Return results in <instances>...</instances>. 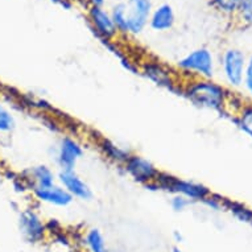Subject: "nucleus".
Returning a JSON list of instances; mask_svg holds the SVG:
<instances>
[{"instance_id": "nucleus-1", "label": "nucleus", "mask_w": 252, "mask_h": 252, "mask_svg": "<svg viewBox=\"0 0 252 252\" xmlns=\"http://www.w3.org/2000/svg\"><path fill=\"white\" fill-rule=\"evenodd\" d=\"M186 96L193 103L207 108H220L226 103V91L223 87L207 79L191 82L186 89Z\"/></svg>"}, {"instance_id": "nucleus-2", "label": "nucleus", "mask_w": 252, "mask_h": 252, "mask_svg": "<svg viewBox=\"0 0 252 252\" xmlns=\"http://www.w3.org/2000/svg\"><path fill=\"white\" fill-rule=\"evenodd\" d=\"M156 184L165 188L166 190L174 191V193L184 195L188 199H193V201H203L209 195H211L210 190L207 189L206 186L199 185V184H195V182L184 181V180L170 177V176L160 174Z\"/></svg>"}, {"instance_id": "nucleus-3", "label": "nucleus", "mask_w": 252, "mask_h": 252, "mask_svg": "<svg viewBox=\"0 0 252 252\" xmlns=\"http://www.w3.org/2000/svg\"><path fill=\"white\" fill-rule=\"evenodd\" d=\"M182 70L190 71L193 74L201 75L203 78H211L214 75V61L207 49H197L189 53L178 62Z\"/></svg>"}, {"instance_id": "nucleus-4", "label": "nucleus", "mask_w": 252, "mask_h": 252, "mask_svg": "<svg viewBox=\"0 0 252 252\" xmlns=\"http://www.w3.org/2000/svg\"><path fill=\"white\" fill-rule=\"evenodd\" d=\"M19 227H20L21 235L29 243H38L42 242L46 235V224L42 222V219L38 217L37 213H34L31 209H27L20 214L19 218Z\"/></svg>"}, {"instance_id": "nucleus-5", "label": "nucleus", "mask_w": 252, "mask_h": 252, "mask_svg": "<svg viewBox=\"0 0 252 252\" xmlns=\"http://www.w3.org/2000/svg\"><path fill=\"white\" fill-rule=\"evenodd\" d=\"M246 58L238 49H228L223 56L224 77L231 86H240L244 79Z\"/></svg>"}, {"instance_id": "nucleus-6", "label": "nucleus", "mask_w": 252, "mask_h": 252, "mask_svg": "<svg viewBox=\"0 0 252 252\" xmlns=\"http://www.w3.org/2000/svg\"><path fill=\"white\" fill-rule=\"evenodd\" d=\"M151 13L149 0H129V7L126 5V19L127 29L132 33H140L147 24Z\"/></svg>"}, {"instance_id": "nucleus-7", "label": "nucleus", "mask_w": 252, "mask_h": 252, "mask_svg": "<svg viewBox=\"0 0 252 252\" xmlns=\"http://www.w3.org/2000/svg\"><path fill=\"white\" fill-rule=\"evenodd\" d=\"M126 166L129 173L140 182H156L160 177V172L155 168L152 162L145 160L144 157L131 156L126 161Z\"/></svg>"}, {"instance_id": "nucleus-8", "label": "nucleus", "mask_w": 252, "mask_h": 252, "mask_svg": "<svg viewBox=\"0 0 252 252\" xmlns=\"http://www.w3.org/2000/svg\"><path fill=\"white\" fill-rule=\"evenodd\" d=\"M82 147L70 137L62 139L58 148L57 161L61 170H74L77 161L82 157Z\"/></svg>"}, {"instance_id": "nucleus-9", "label": "nucleus", "mask_w": 252, "mask_h": 252, "mask_svg": "<svg viewBox=\"0 0 252 252\" xmlns=\"http://www.w3.org/2000/svg\"><path fill=\"white\" fill-rule=\"evenodd\" d=\"M58 178H60L62 188L66 189L73 195V198L77 197L81 199H89L91 197V190L89 185L75 173L74 170H61L58 174Z\"/></svg>"}, {"instance_id": "nucleus-10", "label": "nucleus", "mask_w": 252, "mask_h": 252, "mask_svg": "<svg viewBox=\"0 0 252 252\" xmlns=\"http://www.w3.org/2000/svg\"><path fill=\"white\" fill-rule=\"evenodd\" d=\"M33 191L34 195L40 201L54 205V206H67L73 202V195L66 189L56 184L48 188H42V189H34Z\"/></svg>"}, {"instance_id": "nucleus-11", "label": "nucleus", "mask_w": 252, "mask_h": 252, "mask_svg": "<svg viewBox=\"0 0 252 252\" xmlns=\"http://www.w3.org/2000/svg\"><path fill=\"white\" fill-rule=\"evenodd\" d=\"M90 17L93 24L103 37H111L116 32V27L114 24L112 17L107 12H104L100 7L94 5L90 11Z\"/></svg>"}, {"instance_id": "nucleus-12", "label": "nucleus", "mask_w": 252, "mask_h": 252, "mask_svg": "<svg viewBox=\"0 0 252 252\" xmlns=\"http://www.w3.org/2000/svg\"><path fill=\"white\" fill-rule=\"evenodd\" d=\"M28 180L34 189H42L54 185V173L45 165L34 166L28 170Z\"/></svg>"}, {"instance_id": "nucleus-13", "label": "nucleus", "mask_w": 252, "mask_h": 252, "mask_svg": "<svg viewBox=\"0 0 252 252\" xmlns=\"http://www.w3.org/2000/svg\"><path fill=\"white\" fill-rule=\"evenodd\" d=\"M174 23L173 9L169 4H162L155 11L151 19V25L156 31H166L172 28Z\"/></svg>"}, {"instance_id": "nucleus-14", "label": "nucleus", "mask_w": 252, "mask_h": 252, "mask_svg": "<svg viewBox=\"0 0 252 252\" xmlns=\"http://www.w3.org/2000/svg\"><path fill=\"white\" fill-rule=\"evenodd\" d=\"M144 71L145 75L149 77V78L155 81L157 85H164V86L169 87L173 81H172V77H170V73L164 69L161 65H158V63H147L144 66Z\"/></svg>"}, {"instance_id": "nucleus-15", "label": "nucleus", "mask_w": 252, "mask_h": 252, "mask_svg": "<svg viewBox=\"0 0 252 252\" xmlns=\"http://www.w3.org/2000/svg\"><path fill=\"white\" fill-rule=\"evenodd\" d=\"M85 240H86V244L90 252H107L106 242H104L103 235L100 234L99 230H96V228L89 230Z\"/></svg>"}, {"instance_id": "nucleus-16", "label": "nucleus", "mask_w": 252, "mask_h": 252, "mask_svg": "<svg viewBox=\"0 0 252 252\" xmlns=\"http://www.w3.org/2000/svg\"><path fill=\"white\" fill-rule=\"evenodd\" d=\"M103 149H104V152L107 153L108 156H110V158L116 160V161L126 162L127 160H128V157L131 156L126 149L120 148V147H118V145L112 144V143H108V141L104 143Z\"/></svg>"}, {"instance_id": "nucleus-17", "label": "nucleus", "mask_w": 252, "mask_h": 252, "mask_svg": "<svg viewBox=\"0 0 252 252\" xmlns=\"http://www.w3.org/2000/svg\"><path fill=\"white\" fill-rule=\"evenodd\" d=\"M111 17L116 28L120 29L122 32H128V29H127V19H126V5H116L115 8H114Z\"/></svg>"}, {"instance_id": "nucleus-18", "label": "nucleus", "mask_w": 252, "mask_h": 252, "mask_svg": "<svg viewBox=\"0 0 252 252\" xmlns=\"http://www.w3.org/2000/svg\"><path fill=\"white\" fill-rule=\"evenodd\" d=\"M15 128V119L12 114L0 104V132H11Z\"/></svg>"}, {"instance_id": "nucleus-19", "label": "nucleus", "mask_w": 252, "mask_h": 252, "mask_svg": "<svg viewBox=\"0 0 252 252\" xmlns=\"http://www.w3.org/2000/svg\"><path fill=\"white\" fill-rule=\"evenodd\" d=\"M244 0H213V4L223 12L231 13L239 11Z\"/></svg>"}, {"instance_id": "nucleus-20", "label": "nucleus", "mask_w": 252, "mask_h": 252, "mask_svg": "<svg viewBox=\"0 0 252 252\" xmlns=\"http://www.w3.org/2000/svg\"><path fill=\"white\" fill-rule=\"evenodd\" d=\"M239 126L244 132L252 137V106H247L242 110L239 115Z\"/></svg>"}, {"instance_id": "nucleus-21", "label": "nucleus", "mask_w": 252, "mask_h": 252, "mask_svg": "<svg viewBox=\"0 0 252 252\" xmlns=\"http://www.w3.org/2000/svg\"><path fill=\"white\" fill-rule=\"evenodd\" d=\"M227 205L230 206L231 211L234 214L240 219V220H244V222H251L252 223V211L248 210L247 207L242 206V205H238V203H231L227 202Z\"/></svg>"}, {"instance_id": "nucleus-22", "label": "nucleus", "mask_w": 252, "mask_h": 252, "mask_svg": "<svg viewBox=\"0 0 252 252\" xmlns=\"http://www.w3.org/2000/svg\"><path fill=\"white\" fill-rule=\"evenodd\" d=\"M239 11L243 20L248 24H252V0H244Z\"/></svg>"}, {"instance_id": "nucleus-23", "label": "nucleus", "mask_w": 252, "mask_h": 252, "mask_svg": "<svg viewBox=\"0 0 252 252\" xmlns=\"http://www.w3.org/2000/svg\"><path fill=\"white\" fill-rule=\"evenodd\" d=\"M190 203V199H188L184 195L177 194L172 199V207H173L176 211H184L188 207V205Z\"/></svg>"}, {"instance_id": "nucleus-24", "label": "nucleus", "mask_w": 252, "mask_h": 252, "mask_svg": "<svg viewBox=\"0 0 252 252\" xmlns=\"http://www.w3.org/2000/svg\"><path fill=\"white\" fill-rule=\"evenodd\" d=\"M252 75V56L248 60L247 65H246V70H244V77H251Z\"/></svg>"}, {"instance_id": "nucleus-25", "label": "nucleus", "mask_w": 252, "mask_h": 252, "mask_svg": "<svg viewBox=\"0 0 252 252\" xmlns=\"http://www.w3.org/2000/svg\"><path fill=\"white\" fill-rule=\"evenodd\" d=\"M244 82H246V86H247L250 94L252 95V75L251 77H244Z\"/></svg>"}, {"instance_id": "nucleus-26", "label": "nucleus", "mask_w": 252, "mask_h": 252, "mask_svg": "<svg viewBox=\"0 0 252 252\" xmlns=\"http://www.w3.org/2000/svg\"><path fill=\"white\" fill-rule=\"evenodd\" d=\"M93 3H94V5H96V7H100V4L103 3L104 0H91Z\"/></svg>"}, {"instance_id": "nucleus-27", "label": "nucleus", "mask_w": 252, "mask_h": 252, "mask_svg": "<svg viewBox=\"0 0 252 252\" xmlns=\"http://www.w3.org/2000/svg\"><path fill=\"white\" fill-rule=\"evenodd\" d=\"M173 252H182V251H181V250H180V248H178V247H174V248H173Z\"/></svg>"}]
</instances>
